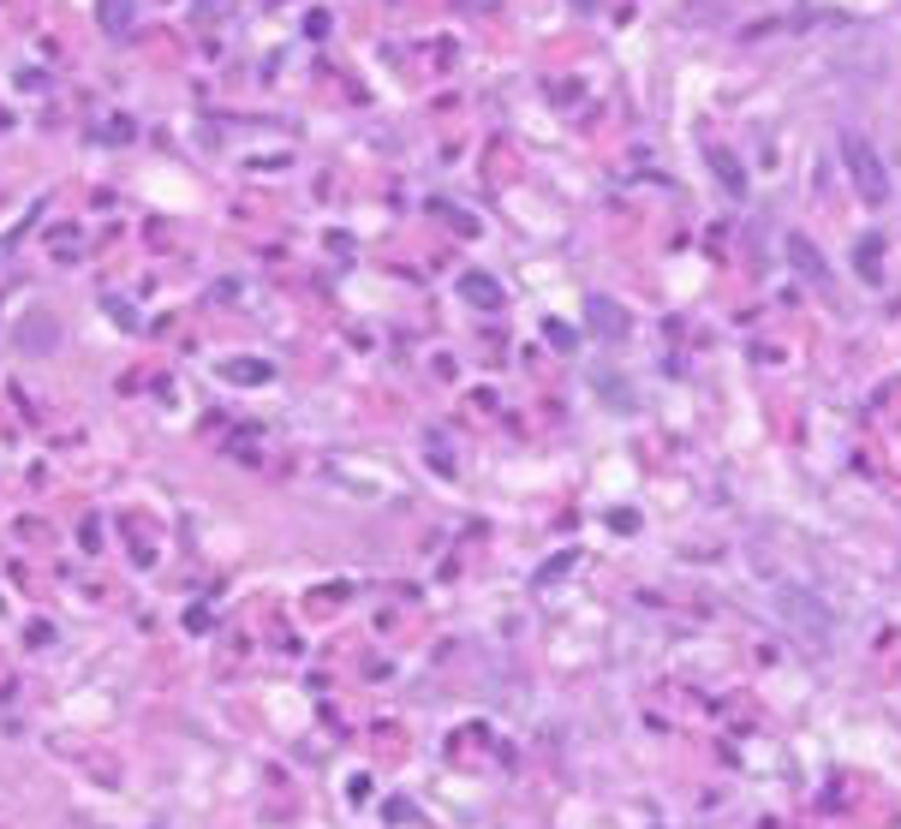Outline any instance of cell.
I'll use <instances>...</instances> for the list:
<instances>
[{
  "mask_svg": "<svg viewBox=\"0 0 901 829\" xmlns=\"http://www.w3.org/2000/svg\"><path fill=\"white\" fill-rule=\"evenodd\" d=\"M841 161H848V173H854V185H860V198H866V203H883V198H890L883 161H878V150H871L860 131H841Z\"/></svg>",
  "mask_w": 901,
  "mask_h": 829,
  "instance_id": "1",
  "label": "cell"
},
{
  "mask_svg": "<svg viewBox=\"0 0 901 829\" xmlns=\"http://www.w3.org/2000/svg\"><path fill=\"white\" fill-rule=\"evenodd\" d=\"M591 329H597L603 340H622V334H627V310L597 293V299H591Z\"/></svg>",
  "mask_w": 901,
  "mask_h": 829,
  "instance_id": "2",
  "label": "cell"
},
{
  "mask_svg": "<svg viewBox=\"0 0 901 829\" xmlns=\"http://www.w3.org/2000/svg\"><path fill=\"white\" fill-rule=\"evenodd\" d=\"M788 257L801 263V275H806V280H818V287H824V280H830V263H824L818 251H812V245L801 240V233H788Z\"/></svg>",
  "mask_w": 901,
  "mask_h": 829,
  "instance_id": "3",
  "label": "cell"
},
{
  "mask_svg": "<svg viewBox=\"0 0 901 829\" xmlns=\"http://www.w3.org/2000/svg\"><path fill=\"white\" fill-rule=\"evenodd\" d=\"M102 24H108L114 36L131 31V0H102Z\"/></svg>",
  "mask_w": 901,
  "mask_h": 829,
  "instance_id": "4",
  "label": "cell"
},
{
  "mask_svg": "<svg viewBox=\"0 0 901 829\" xmlns=\"http://www.w3.org/2000/svg\"><path fill=\"white\" fill-rule=\"evenodd\" d=\"M711 161H717V173H722V180H729L734 198H746V180H741V168H734V156H722V150H717Z\"/></svg>",
  "mask_w": 901,
  "mask_h": 829,
  "instance_id": "5",
  "label": "cell"
}]
</instances>
